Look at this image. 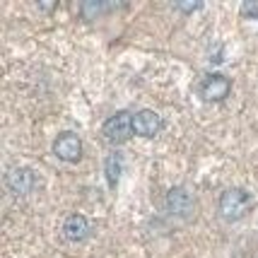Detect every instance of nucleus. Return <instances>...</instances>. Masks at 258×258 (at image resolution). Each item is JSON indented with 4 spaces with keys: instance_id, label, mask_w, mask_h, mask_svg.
<instances>
[{
    "instance_id": "obj_1",
    "label": "nucleus",
    "mask_w": 258,
    "mask_h": 258,
    "mask_svg": "<svg viewBox=\"0 0 258 258\" xmlns=\"http://www.w3.org/2000/svg\"><path fill=\"white\" fill-rule=\"evenodd\" d=\"M253 208V196L244 188H227L220 196V215L227 222H241Z\"/></svg>"
},
{
    "instance_id": "obj_2",
    "label": "nucleus",
    "mask_w": 258,
    "mask_h": 258,
    "mask_svg": "<svg viewBox=\"0 0 258 258\" xmlns=\"http://www.w3.org/2000/svg\"><path fill=\"white\" fill-rule=\"evenodd\" d=\"M133 133H135L133 113H128V111H116L101 125V135H104L111 145H123V143H128Z\"/></svg>"
},
{
    "instance_id": "obj_3",
    "label": "nucleus",
    "mask_w": 258,
    "mask_h": 258,
    "mask_svg": "<svg viewBox=\"0 0 258 258\" xmlns=\"http://www.w3.org/2000/svg\"><path fill=\"white\" fill-rule=\"evenodd\" d=\"M164 208L171 217H179V220H191L196 215V198L186 186H174L169 188L167 198H164Z\"/></svg>"
},
{
    "instance_id": "obj_4",
    "label": "nucleus",
    "mask_w": 258,
    "mask_h": 258,
    "mask_svg": "<svg viewBox=\"0 0 258 258\" xmlns=\"http://www.w3.org/2000/svg\"><path fill=\"white\" fill-rule=\"evenodd\" d=\"M198 92H201V97L205 101H225L229 97V92H232V82L222 73H208L201 80Z\"/></svg>"
},
{
    "instance_id": "obj_5",
    "label": "nucleus",
    "mask_w": 258,
    "mask_h": 258,
    "mask_svg": "<svg viewBox=\"0 0 258 258\" xmlns=\"http://www.w3.org/2000/svg\"><path fill=\"white\" fill-rule=\"evenodd\" d=\"M5 186H8V191L12 196H17V198H24V196H29L34 191V186H36V176H34V171L29 167H12L8 174H5Z\"/></svg>"
},
{
    "instance_id": "obj_6",
    "label": "nucleus",
    "mask_w": 258,
    "mask_h": 258,
    "mask_svg": "<svg viewBox=\"0 0 258 258\" xmlns=\"http://www.w3.org/2000/svg\"><path fill=\"white\" fill-rule=\"evenodd\" d=\"M133 131H135V135L152 140V138H157L164 131V121H162V116L157 111L143 109V111H138L133 116Z\"/></svg>"
},
{
    "instance_id": "obj_7",
    "label": "nucleus",
    "mask_w": 258,
    "mask_h": 258,
    "mask_svg": "<svg viewBox=\"0 0 258 258\" xmlns=\"http://www.w3.org/2000/svg\"><path fill=\"white\" fill-rule=\"evenodd\" d=\"M53 155L58 159H63V162H78L82 157V140H80L78 133H73V131H66V133H60L53 140Z\"/></svg>"
},
{
    "instance_id": "obj_8",
    "label": "nucleus",
    "mask_w": 258,
    "mask_h": 258,
    "mask_svg": "<svg viewBox=\"0 0 258 258\" xmlns=\"http://www.w3.org/2000/svg\"><path fill=\"white\" fill-rule=\"evenodd\" d=\"M63 236H66L68 241H73V244L85 241L90 236V222H87V217L80 213L68 215L66 222H63Z\"/></svg>"
},
{
    "instance_id": "obj_9",
    "label": "nucleus",
    "mask_w": 258,
    "mask_h": 258,
    "mask_svg": "<svg viewBox=\"0 0 258 258\" xmlns=\"http://www.w3.org/2000/svg\"><path fill=\"white\" fill-rule=\"evenodd\" d=\"M116 8H118L116 3H106V0H85L80 5V15H82V20L94 22V20H101L106 12L116 10Z\"/></svg>"
},
{
    "instance_id": "obj_10",
    "label": "nucleus",
    "mask_w": 258,
    "mask_h": 258,
    "mask_svg": "<svg viewBox=\"0 0 258 258\" xmlns=\"http://www.w3.org/2000/svg\"><path fill=\"white\" fill-rule=\"evenodd\" d=\"M104 174H106L109 186L116 188V183H118L121 174H123V155L121 152H109L106 155V159H104Z\"/></svg>"
},
{
    "instance_id": "obj_11",
    "label": "nucleus",
    "mask_w": 258,
    "mask_h": 258,
    "mask_svg": "<svg viewBox=\"0 0 258 258\" xmlns=\"http://www.w3.org/2000/svg\"><path fill=\"white\" fill-rule=\"evenodd\" d=\"M241 15H244V17H251V20H258V0L241 3Z\"/></svg>"
},
{
    "instance_id": "obj_12",
    "label": "nucleus",
    "mask_w": 258,
    "mask_h": 258,
    "mask_svg": "<svg viewBox=\"0 0 258 258\" xmlns=\"http://www.w3.org/2000/svg\"><path fill=\"white\" fill-rule=\"evenodd\" d=\"M201 8L203 3H174V10H181V12H196Z\"/></svg>"
},
{
    "instance_id": "obj_13",
    "label": "nucleus",
    "mask_w": 258,
    "mask_h": 258,
    "mask_svg": "<svg viewBox=\"0 0 258 258\" xmlns=\"http://www.w3.org/2000/svg\"><path fill=\"white\" fill-rule=\"evenodd\" d=\"M36 8H39V10H53V8H56V3H39V5H36Z\"/></svg>"
}]
</instances>
